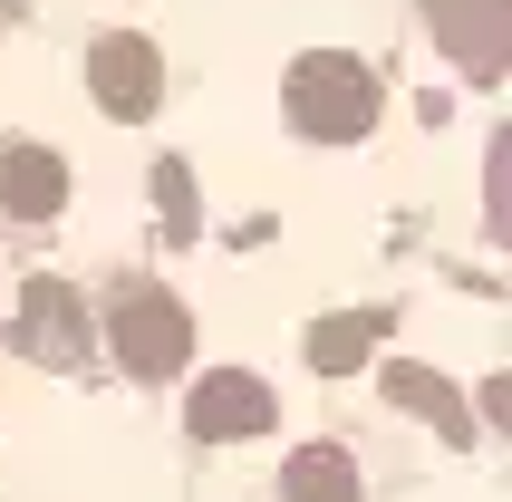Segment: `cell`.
I'll use <instances>...</instances> for the list:
<instances>
[{"label": "cell", "mask_w": 512, "mask_h": 502, "mask_svg": "<svg viewBox=\"0 0 512 502\" xmlns=\"http://www.w3.org/2000/svg\"><path fill=\"white\" fill-rule=\"evenodd\" d=\"M426 29H435V49L455 58L474 87L503 78V58H512V0H426Z\"/></svg>", "instance_id": "obj_3"}, {"label": "cell", "mask_w": 512, "mask_h": 502, "mask_svg": "<svg viewBox=\"0 0 512 502\" xmlns=\"http://www.w3.org/2000/svg\"><path fill=\"white\" fill-rule=\"evenodd\" d=\"M155 203H165V232H194V184H184V165H155Z\"/></svg>", "instance_id": "obj_7"}, {"label": "cell", "mask_w": 512, "mask_h": 502, "mask_svg": "<svg viewBox=\"0 0 512 502\" xmlns=\"http://www.w3.org/2000/svg\"><path fill=\"white\" fill-rule=\"evenodd\" d=\"M281 107H290V126H300L310 145H358V136L377 126V107H387V87H377L368 58H348V49H310L300 68H290Z\"/></svg>", "instance_id": "obj_1"}, {"label": "cell", "mask_w": 512, "mask_h": 502, "mask_svg": "<svg viewBox=\"0 0 512 502\" xmlns=\"http://www.w3.org/2000/svg\"><path fill=\"white\" fill-rule=\"evenodd\" d=\"M58 203H68V165H58L49 145H10L0 155V213L10 223H49Z\"/></svg>", "instance_id": "obj_5"}, {"label": "cell", "mask_w": 512, "mask_h": 502, "mask_svg": "<svg viewBox=\"0 0 512 502\" xmlns=\"http://www.w3.org/2000/svg\"><path fill=\"white\" fill-rule=\"evenodd\" d=\"M20 348H39V358H78V348H87V300L58 290V280H39L29 309H20Z\"/></svg>", "instance_id": "obj_6"}, {"label": "cell", "mask_w": 512, "mask_h": 502, "mask_svg": "<svg viewBox=\"0 0 512 502\" xmlns=\"http://www.w3.org/2000/svg\"><path fill=\"white\" fill-rule=\"evenodd\" d=\"M203 425H261V387H213L203 396Z\"/></svg>", "instance_id": "obj_8"}, {"label": "cell", "mask_w": 512, "mask_h": 502, "mask_svg": "<svg viewBox=\"0 0 512 502\" xmlns=\"http://www.w3.org/2000/svg\"><path fill=\"white\" fill-rule=\"evenodd\" d=\"M87 87H97V107L107 116H155L165 107V58H155V39H136V29H107V39H87Z\"/></svg>", "instance_id": "obj_2"}, {"label": "cell", "mask_w": 512, "mask_h": 502, "mask_svg": "<svg viewBox=\"0 0 512 502\" xmlns=\"http://www.w3.org/2000/svg\"><path fill=\"white\" fill-rule=\"evenodd\" d=\"M116 338H126L136 377H165V367L184 358V309H174L165 290H126V309H116Z\"/></svg>", "instance_id": "obj_4"}]
</instances>
